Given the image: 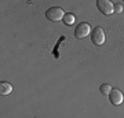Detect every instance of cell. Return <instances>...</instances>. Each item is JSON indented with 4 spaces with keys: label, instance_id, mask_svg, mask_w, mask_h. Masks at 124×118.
<instances>
[{
    "label": "cell",
    "instance_id": "6",
    "mask_svg": "<svg viewBox=\"0 0 124 118\" xmlns=\"http://www.w3.org/2000/svg\"><path fill=\"white\" fill-rule=\"evenodd\" d=\"M13 92V85L10 83H6V81H1L0 83V93L3 95V96H7Z\"/></svg>",
    "mask_w": 124,
    "mask_h": 118
},
{
    "label": "cell",
    "instance_id": "7",
    "mask_svg": "<svg viewBox=\"0 0 124 118\" xmlns=\"http://www.w3.org/2000/svg\"><path fill=\"white\" fill-rule=\"evenodd\" d=\"M75 21H76V18H75V15L73 14H65V17H63V19H62V22L66 25V26H72L73 23H75Z\"/></svg>",
    "mask_w": 124,
    "mask_h": 118
},
{
    "label": "cell",
    "instance_id": "5",
    "mask_svg": "<svg viewBox=\"0 0 124 118\" xmlns=\"http://www.w3.org/2000/svg\"><path fill=\"white\" fill-rule=\"evenodd\" d=\"M109 100H110V103L113 106H120L124 100L123 92L120 89H117V88H112L110 93H109Z\"/></svg>",
    "mask_w": 124,
    "mask_h": 118
},
{
    "label": "cell",
    "instance_id": "2",
    "mask_svg": "<svg viewBox=\"0 0 124 118\" xmlns=\"http://www.w3.org/2000/svg\"><path fill=\"white\" fill-rule=\"evenodd\" d=\"M97 7L102 14L105 15H110L115 13V4L112 3L110 0H98L97 1Z\"/></svg>",
    "mask_w": 124,
    "mask_h": 118
},
{
    "label": "cell",
    "instance_id": "3",
    "mask_svg": "<svg viewBox=\"0 0 124 118\" xmlns=\"http://www.w3.org/2000/svg\"><path fill=\"white\" fill-rule=\"evenodd\" d=\"M90 33H91V28H90V25L87 23V22H80L75 29V37L79 39V40L87 37Z\"/></svg>",
    "mask_w": 124,
    "mask_h": 118
},
{
    "label": "cell",
    "instance_id": "4",
    "mask_svg": "<svg viewBox=\"0 0 124 118\" xmlns=\"http://www.w3.org/2000/svg\"><path fill=\"white\" fill-rule=\"evenodd\" d=\"M91 40L95 45H102L105 43V32L101 26H97L91 32Z\"/></svg>",
    "mask_w": 124,
    "mask_h": 118
},
{
    "label": "cell",
    "instance_id": "9",
    "mask_svg": "<svg viewBox=\"0 0 124 118\" xmlns=\"http://www.w3.org/2000/svg\"><path fill=\"white\" fill-rule=\"evenodd\" d=\"M115 13L116 14H121L123 13V6L120 4V3L119 4H115Z\"/></svg>",
    "mask_w": 124,
    "mask_h": 118
},
{
    "label": "cell",
    "instance_id": "1",
    "mask_svg": "<svg viewBox=\"0 0 124 118\" xmlns=\"http://www.w3.org/2000/svg\"><path fill=\"white\" fill-rule=\"evenodd\" d=\"M65 17V13L61 7H50L47 11H46V18L50 19L53 22H58V21H62Z\"/></svg>",
    "mask_w": 124,
    "mask_h": 118
},
{
    "label": "cell",
    "instance_id": "8",
    "mask_svg": "<svg viewBox=\"0 0 124 118\" xmlns=\"http://www.w3.org/2000/svg\"><path fill=\"white\" fill-rule=\"evenodd\" d=\"M99 91H101L102 95L109 96V93H110V91H112V87L109 85V84H102L101 87H99Z\"/></svg>",
    "mask_w": 124,
    "mask_h": 118
}]
</instances>
